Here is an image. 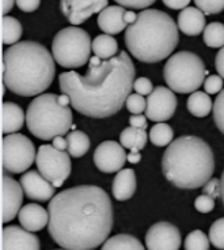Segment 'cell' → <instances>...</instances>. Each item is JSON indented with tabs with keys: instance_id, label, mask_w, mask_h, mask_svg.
<instances>
[{
	"instance_id": "4316f807",
	"label": "cell",
	"mask_w": 224,
	"mask_h": 250,
	"mask_svg": "<svg viewBox=\"0 0 224 250\" xmlns=\"http://www.w3.org/2000/svg\"><path fill=\"white\" fill-rule=\"evenodd\" d=\"M67 143H68V155L72 156V157H82L90 151V140L88 138L86 132L79 131V130H75V131L69 132L67 135Z\"/></svg>"
},
{
	"instance_id": "603a6c76",
	"label": "cell",
	"mask_w": 224,
	"mask_h": 250,
	"mask_svg": "<svg viewBox=\"0 0 224 250\" xmlns=\"http://www.w3.org/2000/svg\"><path fill=\"white\" fill-rule=\"evenodd\" d=\"M188 110L190 114L198 118H203L207 117L214 109V103L210 99V95H207L206 92H201L197 90L194 93L189 96L188 103H186Z\"/></svg>"
},
{
	"instance_id": "83f0119b",
	"label": "cell",
	"mask_w": 224,
	"mask_h": 250,
	"mask_svg": "<svg viewBox=\"0 0 224 250\" xmlns=\"http://www.w3.org/2000/svg\"><path fill=\"white\" fill-rule=\"evenodd\" d=\"M22 36V26L16 17L4 16L3 17V43L9 47L16 45Z\"/></svg>"
},
{
	"instance_id": "1f68e13d",
	"label": "cell",
	"mask_w": 224,
	"mask_h": 250,
	"mask_svg": "<svg viewBox=\"0 0 224 250\" xmlns=\"http://www.w3.org/2000/svg\"><path fill=\"white\" fill-rule=\"evenodd\" d=\"M208 238L216 249L224 250V217H220L210 227Z\"/></svg>"
},
{
	"instance_id": "4dcf8cb0",
	"label": "cell",
	"mask_w": 224,
	"mask_h": 250,
	"mask_svg": "<svg viewBox=\"0 0 224 250\" xmlns=\"http://www.w3.org/2000/svg\"><path fill=\"white\" fill-rule=\"evenodd\" d=\"M185 250H208L210 238L200 229L190 232L185 238Z\"/></svg>"
},
{
	"instance_id": "8fae6325",
	"label": "cell",
	"mask_w": 224,
	"mask_h": 250,
	"mask_svg": "<svg viewBox=\"0 0 224 250\" xmlns=\"http://www.w3.org/2000/svg\"><path fill=\"white\" fill-rule=\"evenodd\" d=\"M177 109V97L167 86H157L147 97L146 117L152 122L164 123L171 119Z\"/></svg>"
},
{
	"instance_id": "74e56055",
	"label": "cell",
	"mask_w": 224,
	"mask_h": 250,
	"mask_svg": "<svg viewBox=\"0 0 224 250\" xmlns=\"http://www.w3.org/2000/svg\"><path fill=\"white\" fill-rule=\"evenodd\" d=\"M194 207L198 212L201 213H208L211 212L214 207H215V199H212L211 197H208V195H200V197L197 198L196 202H194Z\"/></svg>"
},
{
	"instance_id": "6da1fadb",
	"label": "cell",
	"mask_w": 224,
	"mask_h": 250,
	"mask_svg": "<svg viewBox=\"0 0 224 250\" xmlns=\"http://www.w3.org/2000/svg\"><path fill=\"white\" fill-rule=\"evenodd\" d=\"M49 234L66 250H93L109 237L113 206L98 186L82 185L58 193L47 207Z\"/></svg>"
},
{
	"instance_id": "7402d4cb",
	"label": "cell",
	"mask_w": 224,
	"mask_h": 250,
	"mask_svg": "<svg viewBox=\"0 0 224 250\" xmlns=\"http://www.w3.org/2000/svg\"><path fill=\"white\" fill-rule=\"evenodd\" d=\"M26 121V114L17 104L4 103L3 104V132L5 135H11L19 131L24 126Z\"/></svg>"
},
{
	"instance_id": "5b68a950",
	"label": "cell",
	"mask_w": 224,
	"mask_h": 250,
	"mask_svg": "<svg viewBox=\"0 0 224 250\" xmlns=\"http://www.w3.org/2000/svg\"><path fill=\"white\" fill-rule=\"evenodd\" d=\"M179 41V25L172 16L159 9L142 11L125 33L127 50L143 63L167 59L175 51Z\"/></svg>"
},
{
	"instance_id": "bcb514c9",
	"label": "cell",
	"mask_w": 224,
	"mask_h": 250,
	"mask_svg": "<svg viewBox=\"0 0 224 250\" xmlns=\"http://www.w3.org/2000/svg\"><path fill=\"white\" fill-rule=\"evenodd\" d=\"M16 4L13 0H1V5H3V15L8 16V13L12 11L13 5Z\"/></svg>"
},
{
	"instance_id": "ba28073f",
	"label": "cell",
	"mask_w": 224,
	"mask_h": 250,
	"mask_svg": "<svg viewBox=\"0 0 224 250\" xmlns=\"http://www.w3.org/2000/svg\"><path fill=\"white\" fill-rule=\"evenodd\" d=\"M53 57L65 68H79L90 61L92 41L84 29L68 26L59 30L51 43Z\"/></svg>"
},
{
	"instance_id": "f35d334b",
	"label": "cell",
	"mask_w": 224,
	"mask_h": 250,
	"mask_svg": "<svg viewBox=\"0 0 224 250\" xmlns=\"http://www.w3.org/2000/svg\"><path fill=\"white\" fill-rule=\"evenodd\" d=\"M155 1L154 0H117L115 4L121 5L123 8H133V9H143L146 11L148 7H151Z\"/></svg>"
},
{
	"instance_id": "c3c4849f",
	"label": "cell",
	"mask_w": 224,
	"mask_h": 250,
	"mask_svg": "<svg viewBox=\"0 0 224 250\" xmlns=\"http://www.w3.org/2000/svg\"><path fill=\"white\" fill-rule=\"evenodd\" d=\"M140 160H142V155H140L139 152H130V153L127 155V161H129L130 164H138Z\"/></svg>"
},
{
	"instance_id": "b9f144b4",
	"label": "cell",
	"mask_w": 224,
	"mask_h": 250,
	"mask_svg": "<svg viewBox=\"0 0 224 250\" xmlns=\"http://www.w3.org/2000/svg\"><path fill=\"white\" fill-rule=\"evenodd\" d=\"M129 122H130L131 127L140 128V130H146L147 128V117L146 115H143V114L131 115L130 119H129Z\"/></svg>"
},
{
	"instance_id": "ac0fdd59",
	"label": "cell",
	"mask_w": 224,
	"mask_h": 250,
	"mask_svg": "<svg viewBox=\"0 0 224 250\" xmlns=\"http://www.w3.org/2000/svg\"><path fill=\"white\" fill-rule=\"evenodd\" d=\"M19 222L24 229L29 232H38L49 226L50 215L49 211L36 203H29L21 208L19 213Z\"/></svg>"
},
{
	"instance_id": "52a82bcc",
	"label": "cell",
	"mask_w": 224,
	"mask_h": 250,
	"mask_svg": "<svg viewBox=\"0 0 224 250\" xmlns=\"http://www.w3.org/2000/svg\"><path fill=\"white\" fill-rule=\"evenodd\" d=\"M164 80L176 93H194L204 84L208 74L203 61L190 51L173 54L164 66Z\"/></svg>"
},
{
	"instance_id": "ab89813d",
	"label": "cell",
	"mask_w": 224,
	"mask_h": 250,
	"mask_svg": "<svg viewBox=\"0 0 224 250\" xmlns=\"http://www.w3.org/2000/svg\"><path fill=\"white\" fill-rule=\"evenodd\" d=\"M134 90L140 96H150L154 92V85L150 79L138 78L134 82Z\"/></svg>"
},
{
	"instance_id": "8992f818",
	"label": "cell",
	"mask_w": 224,
	"mask_h": 250,
	"mask_svg": "<svg viewBox=\"0 0 224 250\" xmlns=\"http://www.w3.org/2000/svg\"><path fill=\"white\" fill-rule=\"evenodd\" d=\"M58 97L54 93H44L28 106L26 126L38 139L53 140L72 128V110L69 106H62Z\"/></svg>"
},
{
	"instance_id": "7dc6e473",
	"label": "cell",
	"mask_w": 224,
	"mask_h": 250,
	"mask_svg": "<svg viewBox=\"0 0 224 250\" xmlns=\"http://www.w3.org/2000/svg\"><path fill=\"white\" fill-rule=\"evenodd\" d=\"M136 19H138V15H136L133 9L126 11V13H125V21H126V24L133 25L135 21H136Z\"/></svg>"
},
{
	"instance_id": "7c38bea8",
	"label": "cell",
	"mask_w": 224,
	"mask_h": 250,
	"mask_svg": "<svg viewBox=\"0 0 224 250\" xmlns=\"http://www.w3.org/2000/svg\"><path fill=\"white\" fill-rule=\"evenodd\" d=\"M127 160V155L122 144L106 140L94 149L93 161L98 170L104 173L121 172Z\"/></svg>"
},
{
	"instance_id": "d4e9b609",
	"label": "cell",
	"mask_w": 224,
	"mask_h": 250,
	"mask_svg": "<svg viewBox=\"0 0 224 250\" xmlns=\"http://www.w3.org/2000/svg\"><path fill=\"white\" fill-rule=\"evenodd\" d=\"M119 142H121L123 148H127L131 152H139L146 147L147 132L146 130H140V128H135L130 126L121 132Z\"/></svg>"
},
{
	"instance_id": "7bdbcfd3",
	"label": "cell",
	"mask_w": 224,
	"mask_h": 250,
	"mask_svg": "<svg viewBox=\"0 0 224 250\" xmlns=\"http://www.w3.org/2000/svg\"><path fill=\"white\" fill-rule=\"evenodd\" d=\"M164 5H167L171 9H185L190 7V1L189 0H165L163 1Z\"/></svg>"
},
{
	"instance_id": "f907efd6",
	"label": "cell",
	"mask_w": 224,
	"mask_h": 250,
	"mask_svg": "<svg viewBox=\"0 0 224 250\" xmlns=\"http://www.w3.org/2000/svg\"><path fill=\"white\" fill-rule=\"evenodd\" d=\"M222 201H223V205H224V170H223V174H222Z\"/></svg>"
},
{
	"instance_id": "d6986e66",
	"label": "cell",
	"mask_w": 224,
	"mask_h": 250,
	"mask_svg": "<svg viewBox=\"0 0 224 250\" xmlns=\"http://www.w3.org/2000/svg\"><path fill=\"white\" fill-rule=\"evenodd\" d=\"M125 13L126 9L118 4L109 5L108 8L102 11L97 17L98 28L102 32L109 36L119 34L126 28V21H125Z\"/></svg>"
},
{
	"instance_id": "d590c367",
	"label": "cell",
	"mask_w": 224,
	"mask_h": 250,
	"mask_svg": "<svg viewBox=\"0 0 224 250\" xmlns=\"http://www.w3.org/2000/svg\"><path fill=\"white\" fill-rule=\"evenodd\" d=\"M204 92L207 95H216L223 90V79L219 75H210L203 84Z\"/></svg>"
},
{
	"instance_id": "30bf717a",
	"label": "cell",
	"mask_w": 224,
	"mask_h": 250,
	"mask_svg": "<svg viewBox=\"0 0 224 250\" xmlns=\"http://www.w3.org/2000/svg\"><path fill=\"white\" fill-rule=\"evenodd\" d=\"M36 164L38 172L53 184L54 188H61L71 174L69 155L55 149L53 144H44L38 148Z\"/></svg>"
},
{
	"instance_id": "8d00e7d4",
	"label": "cell",
	"mask_w": 224,
	"mask_h": 250,
	"mask_svg": "<svg viewBox=\"0 0 224 250\" xmlns=\"http://www.w3.org/2000/svg\"><path fill=\"white\" fill-rule=\"evenodd\" d=\"M202 193L204 195L211 197L212 199L222 198V181L219 178H211L207 184L202 188Z\"/></svg>"
},
{
	"instance_id": "cb8c5ba5",
	"label": "cell",
	"mask_w": 224,
	"mask_h": 250,
	"mask_svg": "<svg viewBox=\"0 0 224 250\" xmlns=\"http://www.w3.org/2000/svg\"><path fill=\"white\" fill-rule=\"evenodd\" d=\"M92 51L94 53V57H98L102 61H110L117 57L118 43L109 34H101L92 41Z\"/></svg>"
},
{
	"instance_id": "ee69618b",
	"label": "cell",
	"mask_w": 224,
	"mask_h": 250,
	"mask_svg": "<svg viewBox=\"0 0 224 250\" xmlns=\"http://www.w3.org/2000/svg\"><path fill=\"white\" fill-rule=\"evenodd\" d=\"M215 68L222 79H224V47L218 51L215 58Z\"/></svg>"
},
{
	"instance_id": "d6a6232c",
	"label": "cell",
	"mask_w": 224,
	"mask_h": 250,
	"mask_svg": "<svg viewBox=\"0 0 224 250\" xmlns=\"http://www.w3.org/2000/svg\"><path fill=\"white\" fill-rule=\"evenodd\" d=\"M212 115H214V122H215L216 127L219 128L220 132L224 134V89L216 96L215 101H214Z\"/></svg>"
},
{
	"instance_id": "836d02e7",
	"label": "cell",
	"mask_w": 224,
	"mask_h": 250,
	"mask_svg": "<svg viewBox=\"0 0 224 250\" xmlns=\"http://www.w3.org/2000/svg\"><path fill=\"white\" fill-rule=\"evenodd\" d=\"M196 7L203 15H216L224 9V0H197Z\"/></svg>"
},
{
	"instance_id": "3957f363",
	"label": "cell",
	"mask_w": 224,
	"mask_h": 250,
	"mask_svg": "<svg viewBox=\"0 0 224 250\" xmlns=\"http://www.w3.org/2000/svg\"><path fill=\"white\" fill-rule=\"evenodd\" d=\"M55 76V59L45 46L21 41L4 50L3 84L22 97L42 95Z\"/></svg>"
},
{
	"instance_id": "60d3db41",
	"label": "cell",
	"mask_w": 224,
	"mask_h": 250,
	"mask_svg": "<svg viewBox=\"0 0 224 250\" xmlns=\"http://www.w3.org/2000/svg\"><path fill=\"white\" fill-rule=\"evenodd\" d=\"M38 0H19L16 1V5L22 11V12H34L40 7Z\"/></svg>"
},
{
	"instance_id": "f546056e",
	"label": "cell",
	"mask_w": 224,
	"mask_h": 250,
	"mask_svg": "<svg viewBox=\"0 0 224 250\" xmlns=\"http://www.w3.org/2000/svg\"><path fill=\"white\" fill-rule=\"evenodd\" d=\"M203 41L208 47L219 49L224 47V25L222 22H211L203 32Z\"/></svg>"
},
{
	"instance_id": "9c48e42d",
	"label": "cell",
	"mask_w": 224,
	"mask_h": 250,
	"mask_svg": "<svg viewBox=\"0 0 224 250\" xmlns=\"http://www.w3.org/2000/svg\"><path fill=\"white\" fill-rule=\"evenodd\" d=\"M34 144L21 134L5 135L3 139V169L4 172L19 174L28 170L36 161Z\"/></svg>"
},
{
	"instance_id": "f6af8a7d",
	"label": "cell",
	"mask_w": 224,
	"mask_h": 250,
	"mask_svg": "<svg viewBox=\"0 0 224 250\" xmlns=\"http://www.w3.org/2000/svg\"><path fill=\"white\" fill-rule=\"evenodd\" d=\"M53 147L58 151L65 152V149L68 148V143H67V139H65L63 136H57L53 139Z\"/></svg>"
},
{
	"instance_id": "e575fe53",
	"label": "cell",
	"mask_w": 224,
	"mask_h": 250,
	"mask_svg": "<svg viewBox=\"0 0 224 250\" xmlns=\"http://www.w3.org/2000/svg\"><path fill=\"white\" fill-rule=\"evenodd\" d=\"M126 107L133 115H139L142 114L143 111H146L147 101L143 96L138 93H131L126 101Z\"/></svg>"
},
{
	"instance_id": "5bb4252c",
	"label": "cell",
	"mask_w": 224,
	"mask_h": 250,
	"mask_svg": "<svg viewBox=\"0 0 224 250\" xmlns=\"http://www.w3.org/2000/svg\"><path fill=\"white\" fill-rule=\"evenodd\" d=\"M109 7L108 0H62L61 9L69 24H83L94 13H100Z\"/></svg>"
},
{
	"instance_id": "7a4b0ae2",
	"label": "cell",
	"mask_w": 224,
	"mask_h": 250,
	"mask_svg": "<svg viewBox=\"0 0 224 250\" xmlns=\"http://www.w3.org/2000/svg\"><path fill=\"white\" fill-rule=\"evenodd\" d=\"M106 78L87 84L78 72L59 75V89L69 96L71 105L80 114L90 118H108L117 114L134 89L135 67L126 51L114 57Z\"/></svg>"
},
{
	"instance_id": "816d5d0a",
	"label": "cell",
	"mask_w": 224,
	"mask_h": 250,
	"mask_svg": "<svg viewBox=\"0 0 224 250\" xmlns=\"http://www.w3.org/2000/svg\"><path fill=\"white\" fill-rule=\"evenodd\" d=\"M59 250H66V249H59Z\"/></svg>"
},
{
	"instance_id": "2e32d148",
	"label": "cell",
	"mask_w": 224,
	"mask_h": 250,
	"mask_svg": "<svg viewBox=\"0 0 224 250\" xmlns=\"http://www.w3.org/2000/svg\"><path fill=\"white\" fill-rule=\"evenodd\" d=\"M22 186L8 174L3 176V222H12L19 216L22 205Z\"/></svg>"
},
{
	"instance_id": "4fadbf2b",
	"label": "cell",
	"mask_w": 224,
	"mask_h": 250,
	"mask_svg": "<svg viewBox=\"0 0 224 250\" xmlns=\"http://www.w3.org/2000/svg\"><path fill=\"white\" fill-rule=\"evenodd\" d=\"M146 245L148 250H179L181 233L171 223H156L147 230Z\"/></svg>"
},
{
	"instance_id": "44dd1931",
	"label": "cell",
	"mask_w": 224,
	"mask_h": 250,
	"mask_svg": "<svg viewBox=\"0 0 224 250\" xmlns=\"http://www.w3.org/2000/svg\"><path fill=\"white\" fill-rule=\"evenodd\" d=\"M136 191V176L133 169H122L117 173L112 186V193L117 201L130 199Z\"/></svg>"
},
{
	"instance_id": "e0dca14e",
	"label": "cell",
	"mask_w": 224,
	"mask_h": 250,
	"mask_svg": "<svg viewBox=\"0 0 224 250\" xmlns=\"http://www.w3.org/2000/svg\"><path fill=\"white\" fill-rule=\"evenodd\" d=\"M3 250H40V238L21 227H4Z\"/></svg>"
},
{
	"instance_id": "484cf974",
	"label": "cell",
	"mask_w": 224,
	"mask_h": 250,
	"mask_svg": "<svg viewBox=\"0 0 224 250\" xmlns=\"http://www.w3.org/2000/svg\"><path fill=\"white\" fill-rule=\"evenodd\" d=\"M101 250H146L138 238L131 234L121 233L108 238Z\"/></svg>"
},
{
	"instance_id": "277c9868",
	"label": "cell",
	"mask_w": 224,
	"mask_h": 250,
	"mask_svg": "<svg viewBox=\"0 0 224 250\" xmlns=\"http://www.w3.org/2000/svg\"><path fill=\"white\" fill-rule=\"evenodd\" d=\"M161 169L168 182L179 189L203 188L215 170L214 153L198 136H179L164 151Z\"/></svg>"
},
{
	"instance_id": "681fc988",
	"label": "cell",
	"mask_w": 224,
	"mask_h": 250,
	"mask_svg": "<svg viewBox=\"0 0 224 250\" xmlns=\"http://www.w3.org/2000/svg\"><path fill=\"white\" fill-rule=\"evenodd\" d=\"M58 101H59V104H61L62 106H66V107H68V105L71 104V99H69V96L67 95L59 96V97H58Z\"/></svg>"
},
{
	"instance_id": "f1b7e54d",
	"label": "cell",
	"mask_w": 224,
	"mask_h": 250,
	"mask_svg": "<svg viewBox=\"0 0 224 250\" xmlns=\"http://www.w3.org/2000/svg\"><path fill=\"white\" fill-rule=\"evenodd\" d=\"M150 140L156 147H168L173 143V130L167 123H157L150 130Z\"/></svg>"
},
{
	"instance_id": "ffe728a7",
	"label": "cell",
	"mask_w": 224,
	"mask_h": 250,
	"mask_svg": "<svg viewBox=\"0 0 224 250\" xmlns=\"http://www.w3.org/2000/svg\"><path fill=\"white\" fill-rule=\"evenodd\" d=\"M179 29L186 36H198L206 29V19L202 11L197 7H188L182 9L177 17Z\"/></svg>"
},
{
	"instance_id": "9a60e30c",
	"label": "cell",
	"mask_w": 224,
	"mask_h": 250,
	"mask_svg": "<svg viewBox=\"0 0 224 250\" xmlns=\"http://www.w3.org/2000/svg\"><path fill=\"white\" fill-rule=\"evenodd\" d=\"M20 184L25 195L37 202H50L57 194L53 184H50L38 170H29L21 177Z\"/></svg>"
}]
</instances>
